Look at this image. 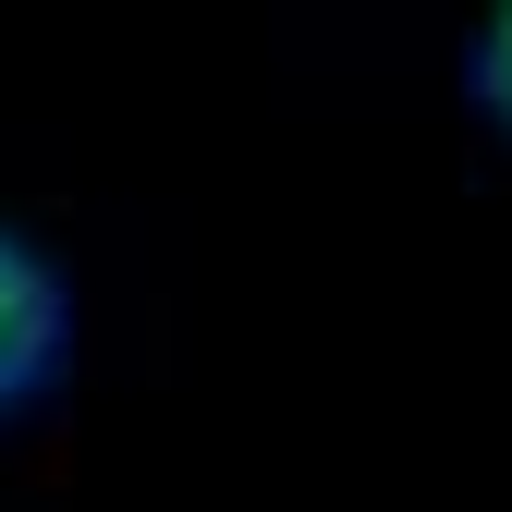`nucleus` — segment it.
Wrapping results in <instances>:
<instances>
[{
	"mask_svg": "<svg viewBox=\"0 0 512 512\" xmlns=\"http://www.w3.org/2000/svg\"><path fill=\"white\" fill-rule=\"evenodd\" d=\"M49 354H61V269L25 232H0V403H25Z\"/></svg>",
	"mask_w": 512,
	"mask_h": 512,
	"instance_id": "nucleus-1",
	"label": "nucleus"
},
{
	"mask_svg": "<svg viewBox=\"0 0 512 512\" xmlns=\"http://www.w3.org/2000/svg\"><path fill=\"white\" fill-rule=\"evenodd\" d=\"M476 98H488V110L512 122V13H500V25L476 37Z\"/></svg>",
	"mask_w": 512,
	"mask_h": 512,
	"instance_id": "nucleus-2",
	"label": "nucleus"
}]
</instances>
